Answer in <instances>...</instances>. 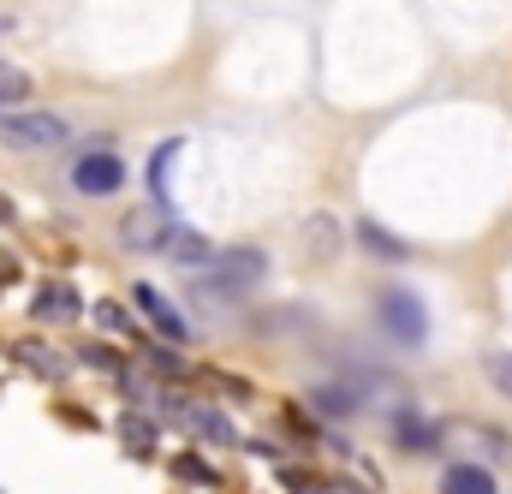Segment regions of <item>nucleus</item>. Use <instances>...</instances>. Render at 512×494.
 I'll return each mask as SVG.
<instances>
[{
  "instance_id": "f257e3e1",
  "label": "nucleus",
  "mask_w": 512,
  "mask_h": 494,
  "mask_svg": "<svg viewBox=\"0 0 512 494\" xmlns=\"http://www.w3.org/2000/svg\"><path fill=\"white\" fill-rule=\"evenodd\" d=\"M435 447L447 453V465H477V471L507 465L512 459V435L507 429H495V423H477V417H453V423H441V429H435Z\"/></svg>"
},
{
  "instance_id": "f03ea898",
  "label": "nucleus",
  "mask_w": 512,
  "mask_h": 494,
  "mask_svg": "<svg viewBox=\"0 0 512 494\" xmlns=\"http://www.w3.org/2000/svg\"><path fill=\"white\" fill-rule=\"evenodd\" d=\"M203 274H209V280H197V292H203V298H245V292L262 286L268 256H262L256 245H233V250H215Z\"/></svg>"
},
{
  "instance_id": "7ed1b4c3",
  "label": "nucleus",
  "mask_w": 512,
  "mask_h": 494,
  "mask_svg": "<svg viewBox=\"0 0 512 494\" xmlns=\"http://www.w3.org/2000/svg\"><path fill=\"white\" fill-rule=\"evenodd\" d=\"M376 316H382V328L399 346H423V340H429V310H423V298H417L411 286H382Z\"/></svg>"
},
{
  "instance_id": "20e7f679",
  "label": "nucleus",
  "mask_w": 512,
  "mask_h": 494,
  "mask_svg": "<svg viewBox=\"0 0 512 494\" xmlns=\"http://www.w3.org/2000/svg\"><path fill=\"white\" fill-rule=\"evenodd\" d=\"M66 137H72V125L54 114H0V143H12V149H54Z\"/></svg>"
},
{
  "instance_id": "39448f33",
  "label": "nucleus",
  "mask_w": 512,
  "mask_h": 494,
  "mask_svg": "<svg viewBox=\"0 0 512 494\" xmlns=\"http://www.w3.org/2000/svg\"><path fill=\"white\" fill-rule=\"evenodd\" d=\"M120 185H126V161H120L114 149L78 155V167H72V191H78V197H114Z\"/></svg>"
},
{
  "instance_id": "423d86ee",
  "label": "nucleus",
  "mask_w": 512,
  "mask_h": 494,
  "mask_svg": "<svg viewBox=\"0 0 512 494\" xmlns=\"http://www.w3.org/2000/svg\"><path fill=\"white\" fill-rule=\"evenodd\" d=\"M173 233H179V221L155 203V209H131L126 227H120V245L126 250H167L173 245Z\"/></svg>"
},
{
  "instance_id": "0eeeda50",
  "label": "nucleus",
  "mask_w": 512,
  "mask_h": 494,
  "mask_svg": "<svg viewBox=\"0 0 512 494\" xmlns=\"http://www.w3.org/2000/svg\"><path fill=\"white\" fill-rule=\"evenodd\" d=\"M131 298H137V310H143V316L155 322V334H161L167 346H185V340H191V328H185V316H179V310H173V304H167V298H161L155 286H137Z\"/></svg>"
},
{
  "instance_id": "6e6552de",
  "label": "nucleus",
  "mask_w": 512,
  "mask_h": 494,
  "mask_svg": "<svg viewBox=\"0 0 512 494\" xmlns=\"http://www.w3.org/2000/svg\"><path fill=\"white\" fill-rule=\"evenodd\" d=\"M30 310H36V322H72V316L84 310V298H78L72 286H60V280H54V286H42V292H36V304H30Z\"/></svg>"
},
{
  "instance_id": "1a4fd4ad",
  "label": "nucleus",
  "mask_w": 512,
  "mask_h": 494,
  "mask_svg": "<svg viewBox=\"0 0 512 494\" xmlns=\"http://www.w3.org/2000/svg\"><path fill=\"white\" fill-rule=\"evenodd\" d=\"M173 417H185V423H191L197 435H209V441H221V447L233 441V423H227V417H221L215 405H191V399H179V411H173Z\"/></svg>"
},
{
  "instance_id": "9d476101",
  "label": "nucleus",
  "mask_w": 512,
  "mask_h": 494,
  "mask_svg": "<svg viewBox=\"0 0 512 494\" xmlns=\"http://www.w3.org/2000/svg\"><path fill=\"white\" fill-rule=\"evenodd\" d=\"M441 494H501V489H495V471H477V465H447V471H441Z\"/></svg>"
},
{
  "instance_id": "9b49d317",
  "label": "nucleus",
  "mask_w": 512,
  "mask_h": 494,
  "mask_svg": "<svg viewBox=\"0 0 512 494\" xmlns=\"http://www.w3.org/2000/svg\"><path fill=\"white\" fill-rule=\"evenodd\" d=\"M179 149H185V143L173 137V143H161V149L149 155V185H155V203H161V209L173 203V191H167V173H173V155H179Z\"/></svg>"
},
{
  "instance_id": "f8f14e48",
  "label": "nucleus",
  "mask_w": 512,
  "mask_h": 494,
  "mask_svg": "<svg viewBox=\"0 0 512 494\" xmlns=\"http://www.w3.org/2000/svg\"><path fill=\"white\" fill-rule=\"evenodd\" d=\"M310 405H316V411H328V417H352V411H364V405H358V393H352V381H346V387H316V393H310Z\"/></svg>"
},
{
  "instance_id": "ddd939ff",
  "label": "nucleus",
  "mask_w": 512,
  "mask_h": 494,
  "mask_svg": "<svg viewBox=\"0 0 512 494\" xmlns=\"http://www.w3.org/2000/svg\"><path fill=\"white\" fill-rule=\"evenodd\" d=\"M167 256H173L179 268H209V256H215V250L203 245L197 233H185V227H179V233H173V245H167Z\"/></svg>"
},
{
  "instance_id": "4468645a",
  "label": "nucleus",
  "mask_w": 512,
  "mask_h": 494,
  "mask_svg": "<svg viewBox=\"0 0 512 494\" xmlns=\"http://www.w3.org/2000/svg\"><path fill=\"white\" fill-rule=\"evenodd\" d=\"M352 233H358V245H364V250H376V256H387V262H405V245H399V239H387L376 221H358Z\"/></svg>"
},
{
  "instance_id": "2eb2a0df",
  "label": "nucleus",
  "mask_w": 512,
  "mask_h": 494,
  "mask_svg": "<svg viewBox=\"0 0 512 494\" xmlns=\"http://www.w3.org/2000/svg\"><path fill=\"white\" fill-rule=\"evenodd\" d=\"M393 435H399V447H435V429H429L417 411H399V417H393Z\"/></svg>"
},
{
  "instance_id": "dca6fc26",
  "label": "nucleus",
  "mask_w": 512,
  "mask_h": 494,
  "mask_svg": "<svg viewBox=\"0 0 512 494\" xmlns=\"http://www.w3.org/2000/svg\"><path fill=\"white\" fill-rule=\"evenodd\" d=\"M12 358H18V364H36V375H66V358H54V352H48V346H36V340L12 346Z\"/></svg>"
},
{
  "instance_id": "f3484780",
  "label": "nucleus",
  "mask_w": 512,
  "mask_h": 494,
  "mask_svg": "<svg viewBox=\"0 0 512 494\" xmlns=\"http://www.w3.org/2000/svg\"><path fill=\"white\" fill-rule=\"evenodd\" d=\"M78 358H84L90 370H102V375H126V358L108 352V346H78Z\"/></svg>"
},
{
  "instance_id": "a211bd4d",
  "label": "nucleus",
  "mask_w": 512,
  "mask_h": 494,
  "mask_svg": "<svg viewBox=\"0 0 512 494\" xmlns=\"http://www.w3.org/2000/svg\"><path fill=\"white\" fill-rule=\"evenodd\" d=\"M30 96V78L18 72V66H0V108H12V102H24Z\"/></svg>"
},
{
  "instance_id": "6ab92c4d",
  "label": "nucleus",
  "mask_w": 512,
  "mask_h": 494,
  "mask_svg": "<svg viewBox=\"0 0 512 494\" xmlns=\"http://www.w3.org/2000/svg\"><path fill=\"white\" fill-rule=\"evenodd\" d=\"M96 322H102L108 334H131V316H126V304H114V298H108V304H96Z\"/></svg>"
},
{
  "instance_id": "aec40b11",
  "label": "nucleus",
  "mask_w": 512,
  "mask_h": 494,
  "mask_svg": "<svg viewBox=\"0 0 512 494\" xmlns=\"http://www.w3.org/2000/svg\"><path fill=\"white\" fill-rule=\"evenodd\" d=\"M483 370H489V381L512 399V352H489V364H483Z\"/></svg>"
},
{
  "instance_id": "412c9836",
  "label": "nucleus",
  "mask_w": 512,
  "mask_h": 494,
  "mask_svg": "<svg viewBox=\"0 0 512 494\" xmlns=\"http://www.w3.org/2000/svg\"><path fill=\"white\" fill-rule=\"evenodd\" d=\"M149 364H155V375H167V381H179V375H185V364H179L173 352H161V346H149Z\"/></svg>"
},
{
  "instance_id": "4be33fe9",
  "label": "nucleus",
  "mask_w": 512,
  "mask_h": 494,
  "mask_svg": "<svg viewBox=\"0 0 512 494\" xmlns=\"http://www.w3.org/2000/svg\"><path fill=\"white\" fill-rule=\"evenodd\" d=\"M179 477H191V483H215V465H203L197 453H185V459H179Z\"/></svg>"
},
{
  "instance_id": "5701e85b",
  "label": "nucleus",
  "mask_w": 512,
  "mask_h": 494,
  "mask_svg": "<svg viewBox=\"0 0 512 494\" xmlns=\"http://www.w3.org/2000/svg\"><path fill=\"white\" fill-rule=\"evenodd\" d=\"M310 239H316V250H328V245H334V221H322V215H316V221H310Z\"/></svg>"
}]
</instances>
